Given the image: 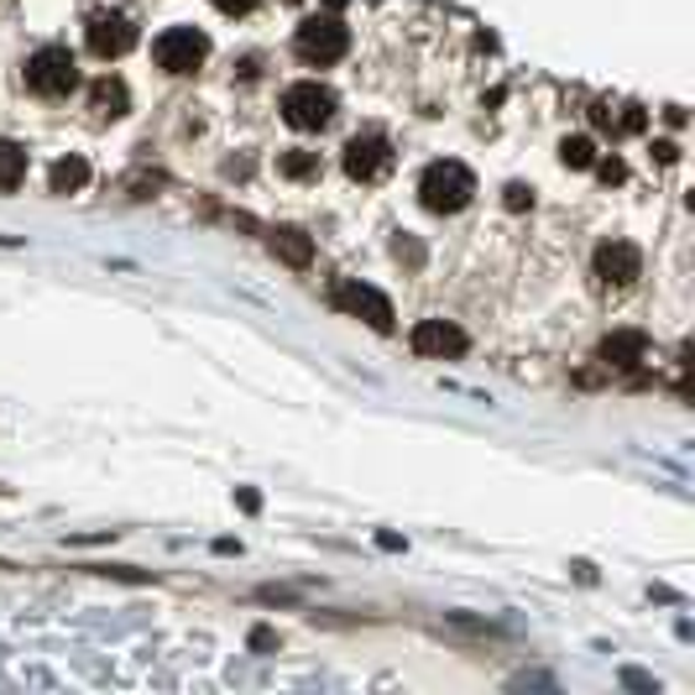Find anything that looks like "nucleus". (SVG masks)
Instances as JSON below:
<instances>
[{
  "mask_svg": "<svg viewBox=\"0 0 695 695\" xmlns=\"http://www.w3.org/2000/svg\"><path fill=\"white\" fill-rule=\"evenodd\" d=\"M278 173H282V179H314V173H319V152H303V147L282 152V158H278Z\"/></svg>",
  "mask_w": 695,
  "mask_h": 695,
  "instance_id": "nucleus-16",
  "label": "nucleus"
},
{
  "mask_svg": "<svg viewBox=\"0 0 695 695\" xmlns=\"http://www.w3.org/2000/svg\"><path fill=\"white\" fill-rule=\"evenodd\" d=\"M408 345H414V356H424V361H445V356H460V351H466V335H460L450 319H418Z\"/></svg>",
  "mask_w": 695,
  "mask_h": 695,
  "instance_id": "nucleus-9",
  "label": "nucleus"
},
{
  "mask_svg": "<svg viewBox=\"0 0 695 695\" xmlns=\"http://www.w3.org/2000/svg\"><path fill=\"white\" fill-rule=\"evenodd\" d=\"M272 252H278L282 261H293V267H309V257H314L309 236H303V231H293V225H278V231H272Z\"/></svg>",
  "mask_w": 695,
  "mask_h": 695,
  "instance_id": "nucleus-13",
  "label": "nucleus"
},
{
  "mask_svg": "<svg viewBox=\"0 0 695 695\" xmlns=\"http://www.w3.org/2000/svg\"><path fill=\"white\" fill-rule=\"evenodd\" d=\"M601 361H607V366H638V361H643V335H638V330L607 335L601 340Z\"/></svg>",
  "mask_w": 695,
  "mask_h": 695,
  "instance_id": "nucleus-11",
  "label": "nucleus"
},
{
  "mask_svg": "<svg viewBox=\"0 0 695 695\" xmlns=\"http://www.w3.org/2000/svg\"><path fill=\"white\" fill-rule=\"evenodd\" d=\"M84 183H89V162L84 158H63V162H53V173H47V189H53V194H79Z\"/></svg>",
  "mask_w": 695,
  "mask_h": 695,
  "instance_id": "nucleus-12",
  "label": "nucleus"
},
{
  "mask_svg": "<svg viewBox=\"0 0 695 695\" xmlns=\"http://www.w3.org/2000/svg\"><path fill=\"white\" fill-rule=\"evenodd\" d=\"M591 272L601 288H633V282L643 278V252H638L633 240H601Z\"/></svg>",
  "mask_w": 695,
  "mask_h": 695,
  "instance_id": "nucleus-6",
  "label": "nucleus"
},
{
  "mask_svg": "<svg viewBox=\"0 0 695 695\" xmlns=\"http://www.w3.org/2000/svg\"><path fill=\"white\" fill-rule=\"evenodd\" d=\"M26 84L38 89L42 99H63L79 89V63L68 47H38L32 58H26Z\"/></svg>",
  "mask_w": 695,
  "mask_h": 695,
  "instance_id": "nucleus-2",
  "label": "nucleus"
},
{
  "mask_svg": "<svg viewBox=\"0 0 695 695\" xmlns=\"http://www.w3.org/2000/svg\"><path fill=\"white\" fill-rule=\"evenodd\" d=\"M26 179V152L17 141H0V189H17Z\"/></svg>",
  "mask_w": 695,
  "mask_h": 695,
  "instance_id": "nucleus-15",
  "label": "nucleus"
},
{
  "mask_svg": "<svg viewBox=\"0 0 695 695\" xmlns=\"http://www.w3.org/2000/svg\"><path fill=\"white\" fill-rule=\"evenodd\" d=\"M131 42H137V26L126 17H89V53L95 58H120V53H131Z\"/></svg>",
  "mask_w": 695,
  "mask_h": 695,
  "instance_id": "nucleus-10",
  "label": "nucleus"
},
{
  "mask_svg": "<svg viewBox=\"0 0 695 695\" xmlns=\"http://www.w3.org/2000/svg\"><path fill=\"white\" fill-rule=\"evenodd\" d=\"M477 199V173L456 158H439L418 173V204L429 215H460L466 204Z\"/></svg>",
  "mask_w": 695,
  "mask_h": 695,
  "instance_id": "nucleus-1",
  "label": "nucleus"
},
{
  "mask_svg": "<svg viewBox=\"0 0 695 695\" xmlns=\"http://www.w3.org/2000/svg\"><path fill=\"white\" fill-rule=\"evenodd\" d=\"M89 105H95V116H126V84L120 79H99L95 95H89Z\"/></svg>",
  "mask_w": 695,
  "mask_h": 695,
  "instance_id": "nucleus-14",
  "label": "nucleus"
},
{
  "mask_svg": "<svg viewBox=\"0 0 695 695\" xmlns=\"http://www.w3.org/2000/svg\"><path fill=\"white\" fill-rule=\"evenodd\" d=\"M345 47H351V32H345V21H335V17H309L293 38V53L303 63H314V68L340 63L345 58Z\"/></svg>",
  "mask_w": 695,
  "mask_h": 695,
  "instance_id": "nucleus-4",
  "label": "nucleus"
},
{
  "mask_svg": "<svg viewBox=\"0 0 695 695\" xmlns=\"http://www.w3.org/2000/svg\"><path fill=\"white\" fill-rule=\"evenodd\" d=\"M345 173L356 183H377L393 173V141L377 137V131H361V137L345 141Z\"/></svg>",
  "mask_w": 695,
  "mask_h": 695,
  "instance_id": "nucleus-7",
  "label": "nucleus"
},
{
  "mask_svg": "<svg viewBox=\"0 0 695 695\" xmlns=\"http://www.w3.org/2000/svg\"><path fill=\"white\" fill-rule=\"evenodd\" d=\"M330 303L345 309V314L366 319L372 330H393V303H387L377 288H366V282H356V278H340L335 288H330Z\"/></svg>",
  "mask_w": 695,
  "mask_h": 695,
  "instance_id": "nucleus-8",
  "label": "nucleus"
},
{
  "mask_svg": "<svg viewBox=\"0 0 695 695\" xmlns=\"http://www.w3.org/2000/svg\"><path fill=\"white\" fill-rule=\"evenodd\" d=\"M282 120L298 126V131H319L335 120V89H324L319 79H303V84H288L282 89Z\"/></svg>",
  "mask_w": 695,
  "mask_h": 695,
  "instance_id": "nucleus-3",
  "label": "nucleus"
},
{
  "mask_svg": "<svg viewBox=\"0 0 695 695\" xmlns=\"http://www.w3.org/2000/svg\"><path fill=\"white\" fill-rule=\"evenodd\" d=\"M559 158L570 162V168H596V141L591 137H565Z\"/></svg>",
  "mask_w": 695,
  "mask_h": 695,
  "instance_id": "nucleus-17",
  "label": "nucleus"
},
{
  "mask_svg": "<svg viewBox=\"0 0 695 695\" xmlns=\"http://www.w3.org/2000/svg\"><path fill=\"white\" fill-rule=\"evenodd\" d=\"M507 204H513V210H523V204H528V189H523V183H513V189H507Z\"/></svg>",
  "mask_w": 695,
  "mask_h": 695,
  "instance_id": "nucleus-19",
  "label": "nucleus"
},
{
  "mask_svg": "<svg viewBox=\"0 0 695 695\" xmlns=\"http://www.w3.org/2000/svg\"><path fill=\"white\" fill-rule=\"evenodd\" d=\"M225 17H246V11H257V0H215Z\"/></svg>",
  "mask_w": 695,
  "mask_h": 695,
  "instance_id": "nucleus-18",
  "label": "nucleus"
},
{
  "mask_svg": "<svg viewBox=\"0 0 695 695\" xmlns=\"http://www.w3.org/2000/svg\"><path fill=\"white\" fill-rule=\"evenodd\" d=\"M152 58L168 74H194L199 63L210 58V38L199 26H168L158 42H152Z\"/></svg>",
  "mask_w": 695,
  "mask_h": 695,
  "instance_id": "nucleus-5",
  "label": "nucleus"
}]
</instances>
